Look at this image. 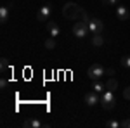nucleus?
Listing matches in <instances>:
<instances>
[{
    "mask_svg": "<svg viewBox=\"0 0 130 128\" xmlns=\"http://www.w3.org/2000/svg\"><path fill=\"white\" fill-rule=\"evenodd\" d=\"M104 75H106V69L102 68L101 64H94V66H90V68L87 69V76H89L92 81H94V80H101Z\"/></svg>",
    "mask_w": 130,
    "mask_h": 128,
    "instance_id": "nucleus-4",
    "label": "nucleus"
},
{
    "mask_svg": "<svg viewBox=\"0 0 130 128\" xmlns=\"http://www.w3.org/2000/svg\"><path fill=\"white\" fill-rule=\"evenodd\" d=\"M104 5H120V0H104Z\"/></svg>",
    "mask_w": 130,
    "mask_h": 128,
    "instance_id": "nucleus-20",
    "label": "nucleus"
},
{
    "mask_svg": "<svg viewBox=\"0 0 130 128\" xmlns=\"http://www.w3.org/2000/svg\"><path fill=\"white\" fill-rule=\"evenodd\" d=\"M121 128H130V118H127V119L121 121Z\"/></svg>",
    "mask_w": 130,
    "mask_h": 128,
    "instance_id": "nucleus-23",
    "label": "nucleus"
},
{
    "mask_svg": "<svg viewBox=\"0 0 130 128\" xmlns=\"http://www.w3.org/2000/svg\"><path fill=\"white\" fill-rule=\"evenodd\" d=\"M116 17H118V19H121V21L130 19V12H128V9H127L125 5H116Z\"/></svg>",
    "mask_w": 130,
    "mask_h": 128,
    "instance_id": "nucleus-8",
    "label": "nucleus"
},
{
    "mask_svg": "<svg viewBox=\"0 0 130 128\" xmlns=\"http://www.w3.org/2000/svg\"><path fill=\"white\" fill-rule=\"evenodd\" d=\"M92 90L97 92V94H102V92L106 90V83H102L101 80H94V81H92Z\"/></svg>",
    "mask_w": 130,
    "mask_h": 128,
    "instance_id": "nucleus-12",
    "label": "nucleus"
},
{
    "mask_svg": "<svg viewBox=\"0 0 130 128\" xmlns=\"http://www.w3.org/2000/svg\"><path fill=\"white\" fill-rule=\"evenodd\" d=\"M92 45H94V47H102V45H104V36H102V33H94V36H92Z\"/></svg>",
    "mask_w": 130,
    "mask_h": 128,
    "instance_id": "nucleus-13",
    "label": "nucleus"
},
{
    "mask_svg": "<svg viewBox=\"0 0 130 128\" xmlns=\"http://www.w3.org/2000/svg\"><path fill=\"white\" fill-rule=\"evenodd\" d=\"M7 85H9V83H7V80H5V78H2V80H0V88H2V90H5V88H7Z\"/></svg>",
    "mask_w": 130,
    "mask_h": 128,
    "instance_id": "nucleus-22",
    "label": "nucleus"
},
{
    "mask_svg": "<svg viewBox=\"0 0 130 128\" xmlns=\"http://www.w3.org/2000/svg\"><path fill=\"white\" fill-rule=\"evenodd\" d=\"M0 68H2V73H5V69L9 68V61L5 57H2V62H0Z\"/></svg>",
    "mask_w": 130,
    "mask_h": 128,
    "instance_id": "nucleus-18",
    "label": "nucleus"
},
{
    "mask_svg": "<svg viewBox=\"0 0 130 128\" xmlns=\"http://www.w3.org/2000/svg\"><path fill=\"white\" fill-rule=\"evenodd\" d=\"M106 126H108V128H121V121H116V119H108V121H106Z\"/></svg>",
    "mask_w": 130,
    "mask_h": 128,
    "instance_id": "nucleus-16",
    "label": "nucleus"
},
{
    "mask_svg": "<svg viewBox=\"0 0 130 128\" xmlns=\"http://www.w3.org/2000/svg\"><path fill=\"white\" fill-rule=\"evenodd\" d=\"M9 14H10V5H2V9H0V23H2V24L7 23Z\"/></svg>",
    "mask_w": 130,
    "mask_h": 128,
    "instance_id": "nucleus-10",
    "label": "nucleus"
},
{
    "mask_svg": "<svg viewBox=\"0 0 130 128\" xmlns=\"http://www.w3.org/2000/svg\"><path fill=\"white\" fill-rule=\"evenodd\" d=\"M123 99L125 100H130V87H127V88L123 90Z\"/></svg>",
    "mask_w": 130,
    "mask_h": 128,
    "instance_id": "nucleus-21",
    "label": "nucleus"
},
{
    "mask_svg": "<svg viewBox=\"0 0 130 128\" xmlns=\"http://www.w3.org/2000/svg\"><path fill=\"white\" fill-rule=\"evenodd\" d=\"M80 12H82V7L76 5L75 2H66L62 5V16H64V19H78Z\"/></svg>",
    "mask_w": 130,
    "mask_h": 128,
    "instance_id": "nucleus-1",
    "label": "nucleus"
},
{
    "mask_svg": "<svg viewBox=\"0 0 130 128\" xmlns=\"http://www.w3.org/2000/svg\"><path fill=\"white\" fill-rule=\"evenodd\" d=\"M106 75H115V69L109 68V69H106Z\"/></svg>",
    "mask_w": 130,
    "mask_h": 128,
    "instance_id": "nucleus-24",
    "label": "nucleus"
},
{
    "mask_svg": "<svg viewBox=\"0 0 130 128\" xmlns=\"http://www.w3.org/2000/svg\"><path fill=\"white\" fill-rule=\"evenodd\" d=\"M90 33L89 30V23H85V21H76L75 24H73V35L76 36V38H85L87 35Z\"/></svg>",
    "mask_w": 130,
    "mask_h": 128,
    "instance_id": "nucleus-3",
    "label": "nucleus"
},
{
    "mask_svg": "<svg viewBox=\"0 0 130 128\" xmlns=\"http://www.w3.org/2000/svg\"><path fill=\"white\" fill-rule=\"evenodd\" d=\"M101 102V99H99V95H97V92H87L85 94V104L89 106V107H94L95 104H99Z\"/></svg>",
    "mask_w": 130,
    "mask_h": 128,
    "instance_id": "nucleus-7",
    "label": "nucleus"
},
{
    "mask_svg": "<svg viewBox=\"0 0 130 128\" xmlns=\"http://www.w3.org/2000/svg\"><path fill=\"white\" fill-rule=\"evenodd\" d=\"M23 125H24V128H40V126H43V123H40V119H35V118L26 119Z\"/></svg>",
    "mask_w": 130,
    "mask_h": 128,
    "instance_id": "nucleus-11",
    "label": "nucleus"
},
{
    "mask_svg": "<svg viewBox=\"0 0 130 128\" xmlns=\"http://www.w3.org/2000/svg\"><path fill=\"white\" fill-rule=\"evenodd\" d=\"M115 104H116V97H115V92L113 90H104L102 92V97H101V106L102 109H106V111H111V109L115 107Z\"/></svg>",
    "mask_w": 130,
    "mask_h": 128,
    "instance_id": "nucleus-2",
    "label": "nucleus"
},
{
    "mask_svg": "<svg viewBox=\"0 0 130 128\" xmlns=\"http://www.w3.org/2000/svg\"><path fill=\"white\" fill-rule=\"evenodd\" d=\"M50 14H52V5L50 4H43L38 9V12H37V19L40 23H47L50 19Z\"/></svg>",
    "mask_w": 130,
    "mask_h": 128,
    "instance_id": "nucleus-5",
    "label": "nucleus"
},
{
    "mask_svg": "<svg viewBox=\"0 0 130 128\" xmlns=\"http://www.w3.org/2000/svg\"><path fill=\"white\" fill-rule=\"evenodd\" d=\"M89 30H90V33H102L104 31V23L101 19H97V17H90Z\"/></svg>",
    "mask_w": 130,
    "mask_h": 128,
    "instance_id": "nucleus-6",
    "label": "nucleus"
},
{
    "mask_svg": "<svg viewBox=\"0 0 130 128\" xmlns=\"http://www.w3.org/2000/svg\"><path fill=\"white\" fill-rule=\"evenodd\" d=\"M47 31L50 33V36H57L61 33V28H59V24L56 23V21H47Z\"/></svg>",
    "mask_w": 130,
    "mask_h": 128,
    "instance_id": "nucleus-9",
    "label": "nucleus"
},
{
    "mask_svg": "<svg viewBox=\"0 0 130 128\" xmlns=\"http://www.w3.org/2000/svg\"><path fill=\"white\" fill-rule=\"evenodd\" d=\"M106 88H108V90H113V92H115V90L118 88V81H116L115 78H109L108 81H106Z\"/></svg>",
    "mask_w": 130,
    "mask_h": 128,
    "instance_id": "nucleus-14",
    "label": "nucleus"
},
{
    "mask_svg": "<svg viewBox=\"0 0 130 128\" xmlns=\"http://www.w3.org/2000/svg\"><path fill=\"white\" fill-rule=\"evenodd\" d=\"M45 49L47 50H52V49H56V40H54V36H50V38H47L45 40Z\"/></svg>",
    "mask_w": 130,
    "mask_h": 128,
    "instance_id": "nucleus-15",
    "label": "nucleus"
},
{
    "mask_svg": "<svg viewBox=\"0 0 130 128\" xmlns=\"http://www.w3.org/2000/svg\"><path fill=\"white\" fill-rule=\"evenodd\" d=\"M101 2H104V0H101Z\"/></svg>",
    "mask_w": 130,
    "mask_h": 128,
    "instance_id": "nucleus-25",
    "label": "nucleus"
},
{
    "mask_svg": "<svg viewBox=\"0 0 130 128\" xmlns=\"http://www.w3.org/2000/svg\"><path fill=\"white\" fill-rule=\"evenodd\" d=\"M120 62H121V66H123V68L130 69V56H123V57L120 59Z\"/></svg>",
    "mask_w": 130,
    "mask_h": 128,
    "instance_id": "nucleus-17",
    "label": "nucleus"
},
{
    "mask_svg": "<svg viewBox=\"0 0 130 128\" xmlns=\"http://www.w3.org/2000/svg\"><path fill=\"white\" fill-rule=\"evenodd\" d=\"M80 19H82V21H85V23H89V21H90L89 14H87V12H85L83 9H82V12H80Z\"/></svg>",
    "mask_w": 130,
    "mask_h": 128,
    "instance_id": "nucleus-19",
    "label": "nucleus"
}]
</instances>
